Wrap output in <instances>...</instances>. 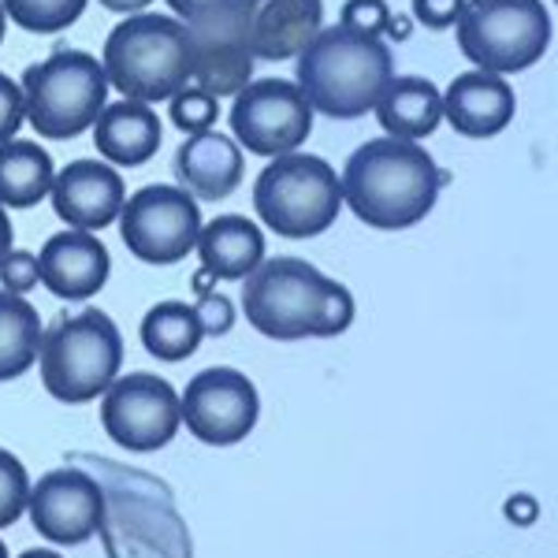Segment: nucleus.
I'll list each match as a JSON object with an SVG mask.
<instances>
[{
    "mask_svg": "<svg viewBox=\"0 0 558 558\" xmlns=\"http://www.w3.org/2000/svg\"><path fill=\"white\" fill-rule=\"evenodd\" d=\"M373 112H376V120H380V128L387 131V138L417 142V138H428V134L439 128V120H444V94H439L436 83H428V78L402 75L387 83Z\"/></svg>",
    "mask_w": 558,
    "mask_h": 558,
    "instance_id": "nucleus-22",
    "label": "nucleus"
},
{
    "mask_svg": "<svg viewBox=\"0 0 558 558\" xmlns=\"http://www.w3.org/2000/svg\"><path fill=\"white\" fill-rule=\"evenodd\" d=\"M112 257L108 246L94 231H60L41 246L38 254V276L49 294L64 302H86L108 283Z\"/></svg>",
    "mask_w": 558,
    "mask_h": 558,
    "instance_id": "nucleus-16",
    "label": "nucleus"
},
{
    "mask_svg": "<svg viewBox=\"0 0 558 558\" xmlns=\"http://www.w3.org/2000/svg\"><path fill=\"white\" fill-rule=\"evenodd\" d=\"M89 131H94V146L101 153V160H108L112 168H142L146 160L157 157L160 134H165L157 108L128 101V97L105 105Z\"/></svg>",
    "mask_w": 558,
    "mask_h": 558,
    "instance_id": "nucleus-20",
    "label": "nucleus"
},
{
    "mask_svg": "<svg viewBox=\"0 0 558 558\" xmlns=\"http://www.w3.org/2000/svg\"><path fill=\"white\" fill-rule=\"evenodd\" d=\"M12 250H15V228H12V220H8V209L0 205V260L12 254Z\"/></svg>",
    "mask_w": 558,
    "mask_h": 558,
    "instance_id": "nucleus-36",
    "label": "nucleus"
},
{
    "mask_svg": "<svg viewBox=\"0 0 558 558\" xmlns=\"http://www.w3.org/2000/svg\"><path fill=\"white\" fill-rule=\"evenodd\" d=\"M454 31L462 57L492 75L533 68L551 45L544 0H465Z\"/></svg>",
    "mask_w": 558,
    "mask_h": 558,
    "instance_id": "nucleus-8",
    "label": "nucleus"
},
{
    "mask_svg": "<svg viewBox=\"0 0 558 558\" xmlns=\"http://www.w3.org/2000/svg\"><path fill=\"white\" fill-rule=\"evenodd\" d=\"M387 23H391V8L384 0H347L343 4V26H354V31L380 38Z\"/></svg>",
    "mask_w": 558,
    "mask_h": 558,
    "instance_id": "nucleus-31",
    "label": "nucleus"
},
{
    "mask_svg": "<svg viewBox=\"0 0 558 558\" xmlns=\"http://www.w3.org/2000/svg\"><path fill=\"white\" fill-rule=\"evenodd\" d=\"M57 168L38 142L12 138L0 146V205L4 209H31L49 197Z\"/></svg>",
    "mask_w": 558,
    "mask_h": 558,
    "instance_id": "nucleus-23",
    "label": "nucleus"
},
{
    "mask_svg": "<svg viewBox=\"0 0 558 558\" xmlns=\"http://www.w3.org/2000/svg\"><path fill=\"white\" fill-rule=\"evenodd\" d=\"M194 49V75L191 83L205 94L235 97L239 89L254 83V45H250V20L242 0H223L213 12L186 23Z\"/></svg>",
    "mask_w": 558,
    "mask_h": 558,
    "instance_id": "nucleus-13",
    "label": "nucleus"
},
{
    "mask_svg": "<svg viewBox=\"0 0 558 558\" xmlns=\"http://www.w3.org/2000/svg\"><path fill=\"white\" fill-rule=\"evenodd\" d=\"M120 239L142 265H179L202 235V209L183 186L153 183L134 191L120 209Z\"/></svg>",
    "mask_w": 558,
    "mask_h": 558,
    "instance_id": "nucleus-9",
    "label": "nucleus"
},
{
    "mask_svg": "<svg viewBox=\"0 0 558 558\" xmlns=\"http://www.w3.org/2000/svg\"><path fill=\"white\" fill-rule=\"evenodd\" d=\"M205 331L197 324L194 305L186 302H157L153 310L142 317V347L149 350L157 362H183L202 347Z\"/></svg>",
    "mask_w": 558,
    "mask_h": 558,
    "instance_id": "nucleus-25",
    "label": "nucleus"
},
{
    "mask_svg": "<svg viewBox=\"0 0 558 558\" xmlns=\"http://www.w3.org/2000/svg\"><path fill=\"white\" fill-rule=\"evenodd\" d=\"M194 250L202 257V272L235 283V279H246L265 260V235H260L254 220L228 213L202 223V235H197Z\"/></svg>",
    "mask_w": 558,
    "mask_h": 558,
    "instance_id": "nucleus-21",
    "label": "nucleus"
},
{
    "mask_svg": "<svg viewBox=\"0 0 558 558\" xmlns=\"http://www.w3.org/2000/svg\"><path fill=\"white\" fill-rule=\"evenodd\" d=\"M123 365V336L101 310H83L45 328L38 368L41 384L64 407H83L105 395Z\"/></svg>",
    "mask_w": 558,
    "mask_h": 558,
    "instance_id": "nucleus-5",
    "label": "nucleus"
},
{
    "mask_svg": "<svg viewBox=\"0 0 558 558\" xmlns=\"http://www.w3.org/2000/svg\"><path fill=\"white\" fill-rule=\"evenodd\" d=\"M254 209L268 231L283 239H317L343 209L336 168L313 153H283L260 168Z\"/></svg>",
    "mask_w": 558,
    "mask_h": 558,
    "instance_id": "nucleus-7",
    "label": "nucleus"
},
{
    "mask_svg": "<svg viewBox=\"0 0 558 558\" xmlns=\"http://www.w3.org/2000/svg\"><path fill=\"white\" fill-rule=\"evenodd\" d=\"M101 428L123 451H160L183 428L179 417V391L165 376L128 373L116 376L101 395Z\"/></svg>",
    "mask_w": 558,
    "mask_h": 558,
    "instance_id": "nucleus-10",
    "label": "nucleus"
},
{
    "mask_svg": "<svg viewBox=\"0 0 558 558\" xmlns=\"http://www.w3.org/2000/svg\"><path fill=\"white\" fill-rule=\"evenodd\" d=\"M175 179L194 202H223L242 183V146L220 131L186 134L175 153Z\"/></svg>",
    "mask_w": 558,
    "mask_h": 558,
    "instance_id": "nucleus-18",
    "label": "nucleus"
},
{
    "mask_svg": "<svg viewBox=\"0 0 558 558\" xmlns=\"http://www.w3.org/2000/svg\"><path fill=\"white\" fill-rule=\"evenodd\" d=\"M52 213L75 231H101L120 220V209L128 202L123 175L108 160H71L60 168L49 191Z\"/></svg>",
    "mask_w": 558,
    "mask_h": 558,
    "instance_id": "nucleus-15",
    "label": "nucleus"
},
{
    "mask_svg": "<svg viewBox=\"0 0 558 558\" xmlns=\"http://www.w3.org/2000/svg\"><path fill=\"white\" fill-rule=\"evenodd\" d=\"M41 317L23 294L0 291V384L20 380L38 365L41 350Z\"/></svg>",
    "mask_w": 558,
    "mask_h": 558,
    "instance_id": "nucleus-24",
    "label": "nucleus"
},
{
    "mask_svg": "<svg viewBox=\"0 0 558 558\" xmlns=\"http://www.w3.org/2000/svg\"><path fill=\"white\" fill-rule=\"evenodd\" d=\"M194 313L205 336H228V331L235 328V305H231L228 294H216V291L197 294Z\"/></svg>",
    "mask_w": 558,
    "mask_h": 558,
    "instance_id": "nucleus-30",
    "label": "nucleus"
},
{
    "mask_svg": "<svg viewBox=\"0 0 558 558\" xmlns=\"http://www.w3.org/2000/svg\"><path fill=\"white\" fill-rule=\"evenodd\" d=\"M20 558H64V555L52 551V547H31V551H23Z\"/></svg>",
    "mask_w": 558,
    "mask_h": 558,
    "instance_id": "nucleus-37",
    "label": "nucleus"
},
{
    "mask_svg": "<svg viewBox=\"0 0 558 558\" xmlns=\"http://www.w3.org/2000/svg\"><path fill=\"white\" fill-rule=\"evenodd\" d=\"M216 4H223V0H168V8L175 12V20H183V23H191V20H197V15L213 12Z\"/></svg>",
    "mask_w": 558,
    "mask_h": 558,
    "instance_id": "nucleus-34",
    "label": "nucleus"
},
{
    "mask_svg": "<svg viewBox=\"0 0 558 558\" xmlns=\"http://www.w3.org/2000/svg\"><path fill=\"white\" fill-rule=\"evenodd\" d=\"M34 533L57 547H78L105 525L108 502L97 476L83 470H49L31 481L26 499Z\"/></svg>",
    "mask_w": 558,
    "mask_h": 558,
    "instance_id": "nucleus-14",
    "label": "nucleus"
},
{
    "mask_svg": "<svg viewBox=\"0 0 558 558\" xmlns=\"http://www.w3.org/2000/svg\"><path fill=\"white\" fill-rule=\"evenodd\" d=\"M254 60H291L324 31L320 0H242Z\"/></svg>",
    "mask_w": 558,
    "mask_h": 558,
    "instance_id": "nucleus-17",
    "label": "nucleus"
},
{
    "mask_svg": "<svg viewBox=\"0 0 558 558\" xmlns=\"http://www.w3.org/2000/svg\"><path fill=\"white\" fill-rule=\"evenodd\" d=\"M101 68L108 86L120 89L128 101L157 105L172 101L194 75V49L186 23L175 15L138 12L116 23L101 49Z\"/></svg>",
    "mask_w": 558,
    "mask_h": 558,
    "instance_id": "nucleus-4",
    "label": "nucleus"
},
{
    "mask_svg": "<svg viewBox=\"0 0 558 558\" xmlns=\"http://www.w3.org/2000/svg\"><path fill=\"white\" fill-rule=\"evenodd\" d=\"M465 0H413V20L425 23L428 31H447L462 20Z\"/></svg>",
    "mask_w": 558,
    "mask_h": 558,
    "instance_id": "nucleus-33",
    "label": "nucleus"
},
{
    "mask_svg": "<svg viewBox=\"0 0 558 558\" xmlns=\"http://www.w3.org/2000/svg\"><path fill=\"white\" fill-rule=\"evenodd\" d=\"M518 97L502 75L492 71H465L444 94V116L465 138H492L514 120Z\"/></svg>",
    "mask_w": 558,
    "mask_h": 558,
    "instance_id": "nucleus-19",
    "label": "nucleus"
},
{
    "mask_svg": "<svg viewBox=\"0 0 558 558\" xmlns=\"http://www.w3.org/2000/svg\"><path fill=\"white\" fill-rule=\"evenodd\" d=\"M555 4H558V0H555Z\"/></svg>",
    "mask_w": 558,
    "mask_h": 558,
    "instance_id": "nucleus-40",
    "label": "nucleus"
},
{
    "mask_svg": "<svg viewBox=\"0 0 558 558\" xmlns=\"http://www.w3.org/2000/svg\"><path fill=\"white\" fill-rule=\"evenodd\" d=\"M23 120H26V108H23L20 83H12L8 75H0V146L20 134Z\"/></svg>",
    "mask_w": 558,
    "mask_h": 558,
    "instance_id": "nucleus-32",
    "label": "nucleus"
},
{
    "mask_svg": "<svg viewBox=\"0 0 558 558\" xmlns=\"http://www.w3.org/2000/svg\"><path fill=\"white\" fill-rule=\"evenodd\" d=\"M172 108V123L183 134H202V131H213L216 128V120H220V101H216L213 94H205L202 86H183L179 94L168 101Z\"/></svg>",
    "mask_w": 558,
    "mask_h": 558,
    "instance_id": "nucleus-27",
    "label": "nucleus"
},
{
    "mask_svg": "<svg viewBox=\"0 0 558 558\" xmlns=\"http://www.w3.org/2000/svg\"><path fill=\"white\" fill-rule=\"evenodd\" d=\"M179 417L205 447H235L254 432L260 417L257 387L231 365L202 368L179 395Z\"/></svg>",
    "mask_w": 558,
    "mask_h": 558,
    "instance_id": "nucleus-12",
    "label": "nucleus"
},
{
    "mask_svg": "<svg viewBox=\"0 0 558 558\" xmlns=\"http://www.w3.org/2000/svg\"><path fill=\"white\" fill-rule=\"evenodd\" d=\"M89 0H0L4 15L31 34H60L86 12Z\"/></svg>",
    "mask_w": 558,
    "mask_h": 558,
    "instance_id": "nucleus-26",
    "label": "nucleus"
},
{
    "mask_svg": "<svg viewBox=\"0 0 558 558\" xmlns=\"http://www.w3.org/2000/svg\"><path fill=\"white\" fill-rule=\"evenodd\" d=\"M231 134L242 149L257 157H283L299 153V146L313 131V105L305 101L299 83L287 78H254L235 94L231 105Z\"/></svg>",
    "mask_w": 558,
    "mask_h": 558,
    "instance_id": "nucleus-11",
    "label": "nucleus"
},
{
    "mask_svg": "<svg viewBox=\"0 0 558 558\" xmlns=\"http://www.w3.org/2000/svg\"><path fill=\"white\" fill-rule=\"evenodd\" d=\"M26 123L38 138L71 142L97 123L108 105V75L101 60L83 49H57L23 71Z\"/></svg>",
    "mask_w": 558,
    "mask_h": 558,
    "instance_id": "nucleus-6",
    "label": "nucleus"
},
{
    "mask_svg": "<svg viewBox=\"0 0 558 558\" xmlns=\"http://www.w3.org/2000/svg\"><path fill=\"white\" fill-rule=\"evenodd\" d=\"M242 283V313L265 339H331L354 324V294L302 257H265Z\"/></svg>",
    "mask_w": 558,
    "mask_h": 558,
    "instance_id": "nucleus-1",
    "label": "nucleus"
},
{
    "mask_svg": "<svg viewBox=\"0 0 558 558\" xmlns=\"http://www.w3.org/2000/svg\"><path fill=\"white\" fill-rule=\"evenodd\" d=\"M97 4L108 8V12H120V15H138V12H146L153 0H97Z\"/></svg>",
    "mask_w": 558,
    "mask_h": 558,
    "instance_id": "nucleus-35",
    "label": "nucleus"
},
{
    "mask_svg": "<svg viewBox=\"0 0 558 558\" xmlns=\"http://www.w3.org/2000/svg\"><path fill=\"white\" fill-rule=\"evenodd\" d=\"M4 26H8V15H4V8H0V41H4Z\"/></svg>",
    "mask_w": 558,
    "mask_h": 558,
    "instance_id": "nucleus-38",
    "label": "nucleus"
},
{
    "mask_svg": "<svg viewBox=\"0 0 558 558\" xmlns=\"http://www.w3.org/2000/svg\"><path fill=\"white\" fill-rule=\"evenodd\" d=\"M299 89L313 112L331 120H357L373 112L387 83L395 78V57L384 38L354 26H324L299 52Z\"/></svg>",
    "mask_w": 558,
    "mask_h": 558,
    "instance_id": "nucleus-3",
    "label": "nucleus"
},
{
    "mask_svg": "<svg viewBox=\"0 0 558 558\" xmlns=\"http://www.w3.org/2000/svg\"><path fill=\"white\" fill-rule=\"evenodd\" d=\"M26 499H31V473L20 458L0 447V529L15 525L26 514Z\"/></svg>",
    "mask_w": 558,
    "mask_h": 558,
    "instance_id": "nucleus-28",
    "label": "nucleus"
},
{
    "mask_svg": "<svg viewBox=\"0 0 558 558\" xmlns=\"http://www.w3.org/2000/svg\"><path fill=\"white\" fill-rule=\"evenodd\" d=\"M339 186L347 209L362 223L376 231H402L436 209L444 175L417 142L373 138L350 153Z\"/></svg>",
    "mask_w": 558,
    "mask_h": 558,
    "instance_id": "nucleus-2",
    "label": "nucleus"
},
{
    "mask_svg": "<svg viewBox=\"0 0 558 558\" xmlns=\"http://www.w3.org/2000/svg\"><path fill=\"white\" fill-rule=\"evenodd\" d=\"M0 558H8V544H4V539H0Z\"/></svg>",
    "mask_w": 558,
    "mask_h": 558,
    "instance_id": "nucleus-39",
    "label": "nucleus"
},
{
    "mask_svg": "<svg viewBox=\"0 0 558 558\" xmlns=\"http://www.w3.org/2000/svg\"><path fill=\"white\" fill-rule=\"evenodd\" d=\"M41 283L38 276V257L31 254V250H12L4 260H0V291L8 294H31L34 287Z\"/></svg>",
    "mask_w": 558,
    "mask_h": 558,
    "instance_id": "nucleus-29",
    "label": "nucleus"
}]
</instances>
